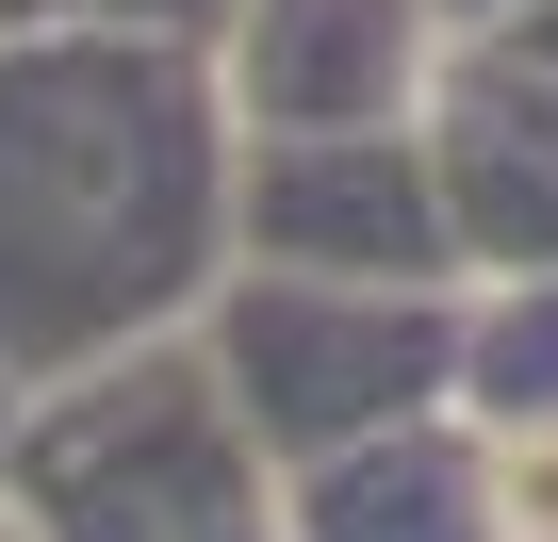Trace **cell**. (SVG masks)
I'll use <instances>...</instances> for the list:
<instances>
[{
	"label": "cell",
	"instance_id": "6da1fadb",
	"mask_svg": "<svg viewBox=\"0 0 558 542\" xmlns=\"http://www.w3.org/2000/svg\"><path fill=\"white\" fill-rule=\"evenodd\" d=\"M230 83L181 34L0 17V378L197 329L230 280Z\"/></svg>",
	"mask_w": 558,
	"mask_h": 542
},
{
	"label": "cell",
	"instance_id": "7a4b0ae2",
	"mask_svg": "<svg viewBox=\"0 0 558 542\" xmlns=\"http://www.w3.org/2000/svg\"><path fill=\"white\" fill-rule=\"evenodd\" d=\"M0 493L34 542H296V477L263 460L197 329L34 378L0 427Z\"/></svg>",
	"mask_w": 558,
	"mask_h": 542
},
{
	"label": "cell",
	"instance_id": "3957f363",
	"mask_svg": "<svg viewBox=\"0 0 558 542\" xmlns=\"http://www.w3.org/2000/svg\"><path fill=\"white\" fill-rule=\"evenodd\" d=\"M197 346L263 460L296 477L329 444H378L460 395V280H296V263H230L197 297Z\"/></svg>",
	"mask_w": 558,
	"mask_h": 542
},
{
	"label": "cell",
	"instance_id": "277c9868",
	"mask_svg": "<svg viewBox=\"0 0 558 542\" xmlns=\"http://www.w3.org/2000/svg\"><path fill=\"white\" fill-rule=\"evenodd\" d=\"M230 263H296V280H460L427 116L246 132L230 148Z\"/></svg>",
	"mask_w": 558,
	"mask_h": 542
},
{
	"label": "cell",
	"instance_id": "5b68a950",
	"mask_svg": "<svg viewBox=\"0 0 558 542\" xmlns=\"http://www.w3.org/2000/svg\"><path fill=\"white\" fill-rule=\"evenodd\" d=\"M427 165H444L460 280L558 263V50L525 17H460L444 34V67H427Z\"/></svg>",
	"mask_w": 558,
	"mask_h": 542
},
{
	"label": "cell",
	"instance_id": "8992f818",
	"mask_svg": "<svg viewBox=\"0 0 558 542\" xmlns=\"http://www.w3.org/2000/svg\"><path fill=\"white\" fill-rule=\"evenodd\" d=\"M444 34H460L444 0H230L214 83L230 132H362V116H427Z\"/></svg>",
	"mask_w": 558,
	"mask_h": 542
},
{
	"label": "cell",
	"instance_id": "52a82bcc",
	"mask_svg": "<svg viewBox=\"0 0 558 542\" xmlns=\"http://www.w3.org/2000/svg\"><path fill=\"white\" fill-rule=\"evenodd\" d=\"M296 542H509V460L444 395V411H411L378 444L296 460Z\"/></svg>",
	"mask_w": 558,
	"mask_h": 542
},
{
	"label": "cell",
	"instance_id": "ba28073f",
	"mask_svg": "<svg viewBox=\"0 0 558 542\" xmlns=\"http://www.w3.org/2000/svg\"><path fill=\"white\" fill-rule=\"evenodd\" d=\"M460 411L493 444H542L558 427V263L525 280H460Z\"/></svg>",
	"mask_w": 558,
	"mask_h": 542
},
{
	"label": "cell",
	"instance_id": "9c48e42d",
	"mask_svg": "<svg viewBox=\"0 0 558 542\" xmlns=\"http://www.w3.org/2000/svg\"><path fill=\"white\" fill-rule=\"evenodd\" d=\"M0 17H66V34H181V50H214V34H230V0H0Z\"/></svg>",
	"mask_w": 558,
	"mask_h": 542
},
{
	"label": "cell",
	"instance_id": "30bf717a",
	"mask_svg": "<svg viewBox=\"0 0 558 542\" xmlns=\"http://www.w3.org/2000/svg\"><path fill=\"white\" fill-rule=\"evenodd\" d=\"M509 460V542H558V427L542 444H493Z\"/></svg>",
	"mask_w": 558,
	"mask_h": 542
},
{
	"label": "cell",
	"instance_id": "8fae6325",
	"mask_svg": "<svg viewBox=\"0 0 558 542\" xmlns=\"http://www.w3.org/2000/svg\"><path fill=\"white\" fill-rule=\"evenodd\" d=\"M444 17H509V0H444Z\"/></svg>",
	"mask_w": 558,
	"mask_h": 542
},
{
	"label": "cell",
	"instance_id": "7c38bea8",
	"mask_svg": "<svg viewBox=\"0 0 558 542\" xmlns=\"http://www.w3.org/2000/svg\"><path fill=\"white\" fill-rule=\"evenodd\" d=\"M0 427H17V378H0Z\"/></svg>",
	"mask_w": 558,
	"mask_h": 542
}]
</instances>
